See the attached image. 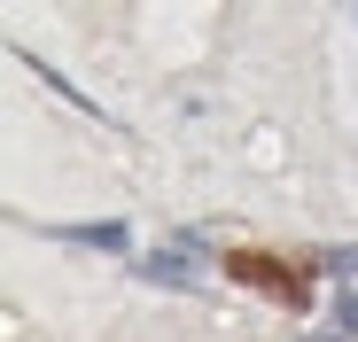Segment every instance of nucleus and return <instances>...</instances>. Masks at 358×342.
Returning a JSON list of instances; mask_svg holds the SVG:
<instances>
[{"mask_svg": "<svg viewBox=\"0 0 358 342\" xmlns=\"http://www.w3.org/2000/svg\"><path fill=\"white\" fill-rule=\"evenodd\" d=\"M218 272H226V280H242V288H257V296H273V304H288V311H304V304H312L304 272H296L288 257H265V249H226V257H218Z\"/></svg>", "mask_w": 358, "mask_h": 342, "instance_id": "f257e3e1", "label": "nucleus"}, {"mask_svg": "<svg viewBox=\"0 0 358 342\" xmlns=\"http://www.w3.org/2000/svg\"><path fill=\"white\" fill-rule=\"evenodd\" d=\"M63 241H94V249H125V225H63Z\"/></svg>", "mask_w": 358, "mask_h": 342, "instance_id": "7ed1b4c3", "label": "nucleus"}, {"mask_svg": "<svg viewBox=\"0 0 358 342\" xmlns=\"http://www.w3.org/2000/svg\"><path fill=\"white\" fill-rule=\"evenodd\" d=\"M335 265H343V272H358V249H350V257H335Z\"/></svg>", "mask_w": 358, "mask_h": 342, "instance_id": "20e7f679", "label": "nucleus"}, {"mask_svg": "<svg viewBox=\"0 0 358 342\" xmlns=\"http://www.w3.org/2000/svg\"><path fill=\"white\" fill-rule=\"evenodd\" d=\"M148 280H164V288H195L203 272H195V257H187V241H179V249H156V257H148Z\"/></svg>", "mask_w": 358, "mask_h": 342, "instance_id": "f03ea898", "label": "nucleus"}]
</instances>
